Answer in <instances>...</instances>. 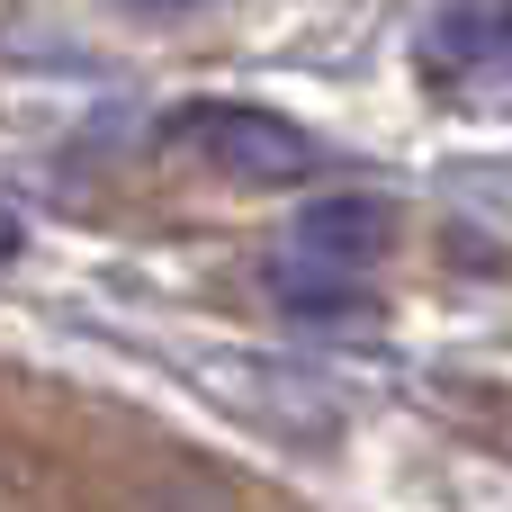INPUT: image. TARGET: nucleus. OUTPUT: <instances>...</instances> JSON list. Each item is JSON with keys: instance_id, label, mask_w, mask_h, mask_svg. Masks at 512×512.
<instances>
[{"instance_id": "obj_1", "label": "nucleus", "mask_w": 512, "mask_h": 512, "mask_svg": "<svg viewBox=\"0 0 512 512\" xmlns=\"http://www.w3.org/2000/svg\"><path fill=\"white\" fill-rule=\"evenodd\" d=\"M162 153H180L189 171L243 180V189H288L315 171V135L261 99H180L162 117Z\"/></svg>"}, {"instance_id": "obj_2", "label": "nucleus", "mask_w": 512, "mask_h": 512, "mask_svg": "<svg viewBox=\"0 0 512 512\" xmlns=\"http://www.w3.org/2000/svg\"><path fill=\"white\" fill-rule=\"evenodd\" d=\"M396 243V207L387 198H360V189H333V198H306L297 225H288V252L270 279H306V288H369L378 261Z\"/></svg>"}, {"instance_id": "obj_3", "label": "nucleus", "mask_w": 512, "mask_h": 512, "mask_svg": "<svg viewBox=\"0 0 512 512\" xmlns=\"http://www.w3.org/2000/svg\"><path fill=\"white\" fill-rule=\"evenodd\" d=\"M423 72L459 90L512 81V0H441L423 27Z\"/></svg>"}, {"instance_id": "obj_4", "label": "nucleus", "mask_w": 512, "mask_h": 512, "mask_svg": "<svg viewBox=\"0 0 512 512\" xmlns=\"http://www.w3.org/2000/svg\"><path fill=\"white\" fill-rule=\"evenodd\" d=\"M117 9H135V18H198V9H216V0H117Z\"/></svg>"}, {"instance_id": "obj_5", "label": "nucleus", "mask_w": 512, "mask_h": 512, "mask_svg": "<svg viewBox=\"0 0 512 512\" xmlns=\"http://www.w3.org/2000/svg\"><path fill=\"white\" fill-rule=\"evenodd\" d=\"M144 512H225V504H216V495H153Z\"/></svg>"}, {"instance_id": "obj_6", "label": "nucleus", "mask_w": 512, "mask_h": 512, "mask_svg": "<svg viewBox=\"0 0 512 512\" xmlns=\"http://www.w3.org/2000/svg\"><path fill=\"white\" fill-rule=\"evenodd\" d=\"M18 243H27V225H18V207H0V261H18Z\"/></svg>"}]
</instances>
